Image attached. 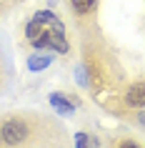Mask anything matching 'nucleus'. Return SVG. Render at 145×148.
Masks as SVG:
<instances>
[{"label":"nucleus","mask_w":145,"mask_h":148,"mask_svg":"<svg viewBox=\"0 0 145 148\" xmlns=\"http://www.w3.org/2000/svg\"><path fill=\"white\" fill-rule=\"evenodd\" d=\"M78 83L88 88L95 98L115 93L125 83V70L113 50V45L105 40V35L98 30V25L80 33V65H78Z\"/></svg>","instance_id":"nucleus-1"},{"label":"nucleus","mask_w":145,"mask_h":148,"mask_svg":"<svg viewBox=\"0 0 145 148\" xmlns=\"http://www.w3.org/2000/svg\"><path fill=\"white\" fill-rule=\"evenodd\" d=\"M55 55L50 53H43V50H30V55L25 58V68L30 70V73H40V70H45L50 63H53Z\"/></svg>","instance_id":"nucleus-6"},{"label":"nucleus","mask_w":145,"mask_h":148,"mask_svg":"<svg viewBox=\"0 0 145 148\" xmlns=\"http://www.w3.org/2000/svg\"><path fill=\"white\" fill-rule=\"evenodd\" d=\"M120 121H128L130 125H135L138 131H145V108H140V110H130V113H125Z\"/></svg>","instance_id":"nucleus-9"},{"label":"nucleus","mask_w":145,"mask_h":148,"mask_svg":"<svg viewBox=\"0 0 145 148\" xmlns=\"http://www.w3.org/2000/svg\"><path fill=\"white\" fill-rule=\"evenodd\" d=\"M0 133L8 148H70L65 123L43 110L0 113Z\"/></svg>","instance_id":"nucleus-2"},{"label":"nucleus","mask_w":145,"mask_h":148,"mask_svg":"<svg viewBox=\"0 0 145 148\" xmlns=\"http://www.w3.org/2000/svg\"><path fill=\"white\" fill-rule=\"evenodd\" d=\"M75 148H100V138L95 133H75Z\"/></svg>","instance_id":"nucleus-8"},{"label":"nucleus","mask_w":145,"mask_h":148,"mask_svg":"<svg viewBox=\"0 0 145 148\" xmlns=\"http://www.w3.org/2000/svg\"><path fill=\"white\" fill-rule=\"evenodd\" d=\"M108 148H145V140L130 138V136H113L108 140Z\"/></svg>","instance_id":"nucleus-7"},{"label":"nucleus","mask_w":145,"mask_h":148,"mask_svg":"<svg viewBox=\"0 0 145 148\" xmlns=\"http://www.w3.org/2000/svg\"><path fill=\"white\" fill-rule=\"evenodd\" d=\"M100 106L105 110H110L113 116H118V118H123L125 113H130V110L145 108V78L123 83L115 93L100 98Z\"/></svg>","instance_id":"nucleus-3"},{"label":"nucleus","mask_w":145,"mask_h":148,"mask_svg":"<svg viewBox=\"0 0 145 148\" xmlns=\"http://www.w3.org/2000/svg\"><path fill=\"white\" fill-rule=\"evenodd\" d=\"M48 101H50V108L63 118H73L78 113V108L83 106V101L75 93H63V90H53L48 95Z\"/></svg>","instance_id":"nucleus-5"},{"label":"nucleus","mask_w":145,"mask_h":148,"mask_svg":"<svg viewBox=\"0 0 145 148\" xmlns=\"http://www.w3.org/2000/svg\"><path fill=\"white\" fill-rule=\"evenodd\" d=\"M0 148H8V146H5V140H3V133H0Z\"/></svg>","instance_id":"nucleus-12"},{"label":"nucleus","mask_w":145,"mask_h":148,"mask_svg":"<svg viewBox=\"0 0 145 148\" xmlns=\"http://www.w3.org/2000/svg\"><path fill=\"white\" fill-rule=\"evenodd\" d=\"M18 3H20V0H0V18L5 15L8 10H13V8L18 5Z\"/></svg>","instance_id":"nucleus-11"},{"label":"nucleus","mask_w":145,"mask_h":148,"mask_svg":"<svg viewBox=\"0 0 145 148\" xmlns=\"http://www.w3.org/2000/svg\"><path fill=\"white\" fill-rule=\"evenodd\" d=\"M65 5L80 33L95 28V13L100 8V0H65Z\"/></svg>","instance_id":"nucleus-4"},{"label":"nucleus","mask_w":145,"mask_h":148,"mask_svg":"<svg viewBox=\"0 0 145 148\" xmlns=\"http://www.w3.org/2000/svg\"><path fill=\"white\" fill-rule=\"evenodd\" d=\"M5 86H8V68H5V58H3V50H0V93H3Z\"/></svg>","instance_id":"nucleus-10"}]
</instances>
